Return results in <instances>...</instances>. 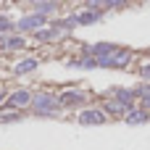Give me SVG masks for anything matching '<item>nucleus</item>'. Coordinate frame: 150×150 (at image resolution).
Segmentation results:
<instances>
[{"instance_id": "obj_14", "label": "nucleus", "mask_w": 150, "mask_h": 150, "mask_svg": "<svg viewBox=\"0 0 150 150\" xmlns=\"http://www.w3.org/2000/svg\"><path fill=\"white\" fill-rule=\"evenodd\" d=\"M8 26H11V21L8 18H0V29H8Z\"/></svg>"}, {"instance_id": "obj_8", "label": "nucleus", "mask_w": 150, "mask_h": 150, "mask_svg": "<svg viewBox=\"0 0 150 150\" xmlns=\"http://www.w3.org/2000/svg\"><path fill=\"white\" fill-rule=\"evenodd\" d=\"M37 66V61H21L18 66H16V74H26V71H32Z\"/></svg>"}, {"instance_id": "obj_15", "label": "nucleus", "mask_w": 150, "mask_h": 150, "mask_svg": "<svg viewBox=\"0 0 150 150\" xmlns=\"http://www.w3.org/2000/svg\"><path fill=\"white\" fill-rule=\"evenodd\" d=\"M3 98H5V95H3V92H0V103H3Z\"/></svg>"}, {"instance_id": "obj_7", "label": "nucleus", "mask_w": 150, "mask_h": 150, "mask_svg": "<svg viewBox=\"0 0 150 150\" xmlns=\"http://www.w3.org/2000/svg\"><path fill=\"white\" fill-rule=\"evenodd\" d=\"M145 119H148V113H142V111H129V116H127L129 124H140V121H145Z\"/></svg>"}, {"instance_id": "obj_9", "label": "nucleus", "mask_w": 150, "mask_h": 150, "mask_svg": "<svg viewBox=\"0 0 150 150\" xmlns=\"http://www.w3.org/2000/svg\"><path fill=\"white\" fill-rule=\"evenodd\" d=\"M82 100V95H76V92H66V95H61V103H79Z\"/></svg>"}, {"instance_id": "obj_2", "label": "nucleus", "mask_w": 150, "mask_h": 150, "mask_svg": "<svg viewBox=\"0 0 150 150\" xmlns=\"http://www.w3.org/2000/svg\"><path fill=\"white\" fill-rule=\"evenodd\" d=\"M29 103H32V98H29L26 90H18V92H13V95L8 98V105H11V108H24V105H29Z\"/></svg>"}, {"instance_id": "obj_10", "label": "nucleus", "mask_w": 150, "mask_h": 150, "mask_svg": "<svg viewBox=\"0 0 150 150\" xmlns=\"http://www.w3.org/2000/svg\"><path fill=\"white\" fill-rule=\"evenodd\" d=\"M142 103L145 108H150V87H142Z\"/></svg>"}, {"instance_id": "obj_11", "label": "nucleus", "mask_w": 150, "mask_h": 150, "mask_svg": "<svg viewBox=\"0 0 150 150\" xmlns=\"http://www.w3.org/2000/svg\"><path fill=\"white\" fill-rule=\"evenodd\" d=\"M21 45H24L21 37H11V40H8V47H21Z\"/></svg>"}, {"instance_id": "obj_6", "label": "nucleus", "mask_w": 150, "mask_h": 150, "mask_svg": "<svg viewBox=\"0 0 150 150\" xmlns=\"http://www.w3.org/2000/svg\"><path fill=\"white\" fill-rule=\"evenodd\" d=\"M98 18H100V11L92 8V11H84V13L74 16V24H92V21H98Z\"/></svg>"}, {"instance_id": "obj_12", "label": "nucleus", "mask_w": 150, "mask_h": 150, "mask_svg": "<svg viewBox=\"0 0 150 150\" xmlns=\"http://www.w3.org/2000/svg\"><path fill=\"white\" fill-rule=\"evenodd\" d=\"M53 8H55L53 3H40V5H37V11H53Z\"/></svg>"}, {"instance_id": "obj_5", "label": "nucleus", "mask_w": 150, "mask_h": 150, "mask_svg": "<svg viewBox=\"0 0 150 150\" xmlns=\"http://www.w3.org/2000/svg\"><path fill=\"white\" fill-rule=\"evenodd\" d=\"M40 24H45V13H34V16H29V18H21V21H18V29H34V26H40Z\"/></svg>"}, {"instance_id": "obj_3", "label": "nucleus", "mask_w": 150, "mask_h": 150, "mask_svg": "<svg viewBox=\"0 0 150 150\" xmlns=\"http://www.w3.org/2000/svg\"><path fill=\"white\" fill-rule=\"evenodd\" d=\"M58 105H61V100H55L53 95H40V98H37V111H42V113L55 111Z\"/></svg>"}, {"instance_id": "obj_13", "label": "nucleus", "mask_w": 150, "mask_h": 150, "mask_svg": "<svg viewBox=\"0 0 150 150\" xmlns=\"http://www.w3.org/2000/svg\"><path fill=\"white\" fill-rule=\"evenodd\" d=\"M13 119H18V116H13V113H5V116H0V121H13Z\"/></svg>"}, {"instance_id": "obj_1", "label": "nucleus", "mask_w": 150, "mask_h": 150, "mask_svg": "<svg viewBox=\"0 0 150 150\" xmlns=\"http://www.w3.org/2000/svg\"><path fill=\"white\" fill-rule=\"evenodd\" d=\"M127 63H129V53H124V50H116V53H111V55H105V58H98V66L121 69V66H127Z\"/></svg>"}, {"instance_id": "obj_4", "label": "nucleus", "mask_w": 150, "mask_h": 150, "mask_svg": "<svg viewBox=\"0 0 150 150\" xmlns=\"http://www.w3.org/2000/svg\"><path fill=\"white\" fill-rule=\"evenodd\" d=\"M79 121L82 124H103L105 121V113L103 111H82L79 113Z\"/></svg>"}]
</instances>
